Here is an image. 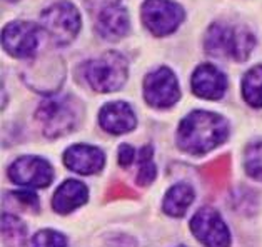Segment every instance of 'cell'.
<instances>
[{"mask_svg": "<svg viewBox=\"0 0 262 247\" xmlns=\"http://www.w3.org/2000/svg\"><path fill=\"white\" fill-rule=\"evenodd\" d=\"M229 136L227 120L212 112L195 110L185 117L177 130V144L192 155L207 154Z\"/></svg>", "mask_w": 262, "mask_h": 247, "instance_id": "6da1fadb", "label": "cell"}, {"mask_svg": "<svg viewBox=\"0 0 262 247\" xmlns=\"http://www.w3.org/2000/svg\"><path fill=\"white\" fill-rule=\"evenodd\" d=\"M254 46V34L244 27H227L224 24H214L206 35V49L209 54L229 57L235 62L247 60Z\"/></svg>", "mask_w": 262, "mask_h": 247, "instance_id": "7a4b0ae2", "label": "cell"}, {"mask_svg": "<svg viewBox=\"0 0 262 247\" xmlns=\"http://www.w3.org/2000/svg\"><path fill=\"white\" fill-rule=\"evenodd\" d=\"M84 74L94 91H119L127 80V60L119 52H105L97 59L87 62Z\"/></svg>", "mask_w": 262, "mask_h": 247, "instance_id": "3957f363", "label": "cell"}, {"mask_svg": "<svg viewBox=\"0 0 262 247\" xmlns=\"http://www.w3.org/2000/svg\"><path fill=\"white\" fill-rule=\"evenodd\" d=\"M35 117L47 137L66 136L77 124V104L70 97L46 99L37 109Z\"/></svg>", "mask_w": 262, "mask_h": 247, "instance_id": "277c9868", "label": "cell"}, {"mask_svg": "<svg viewBox=\"0 0 262 247\" xmlns=\"http://www.w3.org/2000/svg\"><path fill=\"white\" fill-rule=\"evenodd\" d=\"M40 25L57 46H67L82 27L79 10L69 2H59L40 14Z\"/></svg>", "mask_w": 262, "mask_h": 247, "instance_id": "5b68a950", "label": "cell"}, {"mask_svg": "<svg viewBox=\"0 0 262 247\" xmlns=\"http://www.w3.org/2000/svg\"><path fill=\"white\" fill-rule=\"evenodd\" d=\"M142 20L154 35H169L176 32L184 20V10L170 0H145L142 5Z\"/></svg>", "mask_w": 262, "mask_h": 247, "instance_id": "8992f818", "label": "cell"}, {"mask_svg": "<svg viewBox=\"0 0 262 247\" xmlns=\"http://www.w3.org/2000/svg\"><path fill=\"white\" fill-rule=\"evenodd\" d=\"M144 96L147 104L157 109H167L174 105L181 97L174 72L167 67H159L157 71L150 72L144 80Z\"/></svg>", "mask_w": 262, "mask_h": 247, "instance_id": "52a82bcc", "label": "cell"}, {"mask_svg": "<svg viewBox=\"0 0 262 247\" xmlns=\"http://www.w3.org/2000/svg\"><path fill=\"white\" fill-rule=\"evenodd\" d=\"M39 29L32 22H10L2 32L4 49L17 59H30L39 49Z\"/></svg>", "mask_w": 262, "mask_h": 247, "instance_id": "ba28073f", "label": "cell"}, {"mask_svg": "<svg viewBox=\"0 0 262 247\" xmlns=\"http://www.w3.org/2000/svg\"><path fill=\"white\" fill-rule=\"evenodd\" d=\"M190 231L206 245H227L231 242V232L221 214L212 207L199 209L190 219Z\"/></svg>", "mask_w": 262, "mask_h": 247, "instance_id": "9c48e42d", "label": "cell"}, {"mask_svg": "<svg viewBox=\"0 0 262 247\" xmlns=\"http://www.w3.org/2000/svg\"><path fill=\"white\" fill-rule=\"evenodd\" d=\"M9 177L15 184L27 187H47L54 179L52 166L34 155H24L12 164L9 169Z\"/></svg>", "mask_w": 262, "mask_h": 247, "instance_id": "30bf717a", "label": "cell"}, {"mask_svg": "<svg viewBox=\"0 0 262 247\" xmlns=\"http://www.w3.org/2000/svg\"><path fill=\"white\" fill-rule=\"evenodd\" d=\"M190 85H192V92L197 97L219 100L226 94L227 79L215 65L202 64L194 71Z\"/></svg>", "mask_w": 262, "mask_h": 247, "instance_id": "8fae6325", "label": "cell"}, {"mask_svg": "<svg viewBox=\"0 0 262 247\" xmlns=\"http://www.w3.org/2000/svg\"><path fill=\"white\" fill-rule=\"evenodd\" d=\"M63 162H66V166L70 170H74V172L82 174V175H91V174L100 172L105 164V157H104V152L97 147H94V145L77 144L67 149Z\"/></svg>", "mask_w": 262, "mask_h": 247, "instance_id": "7c38bea8", "label": "cell"}, {"mask_svg": "<svg viewBox=\"0 0 262 247\" xmlns=\"http://www.w3.org/2000/svg\"><path fill=\"white\" fill-rule=\"evenodd\" d=\"M99 122L102 129L111 132V134H125L136 129V114L132 107L125 102H111L102 107L99 114Z\"/></svg>", "mask_w": 262, "mask_h": 247, "instance_id": "4fadbf2b", "label": "cell"}, {"mask_svg": "<svg viewBox=\"0 0 262 247\" xmlns=\"http://www.w3.org/2000/svg\"><path fill=\"white\" fill-rule=\"evenodd\" d=\"M97 32L102 39L116 42L120 40L129 32V14L124 7L119 5H108L102 9L97 17Z\"/></svg>", "mask_w": 262, "mask_h": 247, "instance_id": "5bb4252c", "label": "cell"}, {"mask_svg": "<svg viewBox=\"0 0 262 247\" xmlns=\"http://www.w3.org/2000/svg\"><path fill=\"white\" fill-rule=\"evenodd\" d=\"M89 199L87 186L79 181L69 179L57 189L52 199V207L59 214H69L75 211L82 204H85Z\"/></svg>", "mask_w": 262, "mask_h": 247, "instance_id": "9a60e30c", "label": "cell"}, {"mask_svg": "<svg viewBox=\"0 0 262 247\" xmlns=\"http://www.w3.org/2000/svg\"><path fill=\"white\" fill-rule=\"evenodd\" d=\"M194 202V189L189 184H176L172 186L164 199V212L172 217H182L189 206Z\"/></svg>", "mask_w": 262, "mask_h": 247, "instance_id": "2e32d148", "label": "cell"}, {"mask_svg": "<svg viewBox=\"0 0 262 247\" xmlns=\"http://www.w3.org/2000/svg\"><path fill=\"white\" fill-rule=\"evenodd\" d=\"M242 96L244 100L259 109L262 107V65L251 69L242 79Z\"/></svg>", "mask_w": 262, "mask_h": 247, "instance_id": "e0dca14e", "label": "cell"}, {"mask_svg": "<svg viewBox=\"0 0 262 247\" xmlns=\"http://www.w3.org/2000/svg\"><path fill=\"white\" fill-rule=\"evenodd\" d=\"M2 236L5 244L20 245L25 242V236H27V226H25L20 219L15 215L4 214L2 217Z\"/></svg>", "mask_w": 262, "mask_h": 247, "instance_id": "ac0fdd59", "label": "cell"}, {"mask_svg": "<svg viewBox=\"0 0 262 247\" xmlns=\"http://www.w3.org/2000/svg\"><path fill=\"white\" fill-rule=\"evenodd\" d=\"M246 172L255 181L262 182V141L252 142L247 145L244 157Z\"/></svg>", "mask_w": 262, "mask_h": 247, "instance_id": "d6986e66", "label": "cell"}, {"mask_svg": "<svg viewBox=\"0 0 262 247\" xmlns=\"http://www.w3.org/2000/svg\"><path fill=\"white\" fill-rule=\"evenodd\" d=\"M137 182L140 186H147L156 179V166L152 162V147H149V145L142 147L137 157Z\"/></svg>", "mask_w": 262, "mask_h": 247, "instance_id": "ffe728a7", "label": "cell"}, {"mask_svg": "<svg viewBox=\"0 0 262 247\" xmlns=\"http://www.w3.org/2000/svg\"><path fill=\"white\" fill-rule=\"evenodd\" d=\"M34 244L35 245H67V239L63 237L60 232L46 229V231H40L34 237Z\"/></svg>", "mask_w": 262, "mask_h": 247, "instance_id": "44dd1931", "label": "cell"}, {"mask_svg": "<svg viewBox=\"0 0 262 247\" xmlns=\"http://www.w3.org/2000/svg\"><path fill=\"white\" fill-rule=\"evenodd\" d=\"M227 166H229V159L227 157H221V159H217L214 162H210L209 166H206V169H204V172H206V175L209 177L210 181H222L224 175H226L227 172Z\"/></svg>", "mask_w": 262, "mask_h": 247, "instance_id": "7402d4cb", "label": "cell"}, {"mask_svg": "<svg viewBox=\"0 0 262 247\" xmlns=\"http://www.w3.org/2000/svg\"><path fill=\"white\" fill-rule=\"evenodd\" d=\"M9 197L14 199V202H17V204H20L24 211L30 209L32 212H39V199H37L34 192H10Z\"/></svg>", "mask_w": 262, "mask_h": 247, "instance_id": "603a6c76", "label": "cell"}, {"mask_svg": "<svg viewBox=\"0 0 262 247\" xmlns=\"http://www.w3.org/2000/svg\"><path fill=\"white\" fill-rule=\"evenodd\" d=\"M136 161V149L129 144H122L119 147V164L122 167H130Z\"/></svg>", "mask_w": 262, "mask_h": 247, "instance_id": "cb8c5ba5", "label": "cell"}, {"mask_svg": "<svg viewBox=\"0 0 262 247\" xmlns=\"http://www.w3.org/2000/svg\"><path fill=\"white\" fill-rule=\"evenodd\" d=\"M84 2L89 5V7H92V9H105L108 7V5H116L119 4L120 0H84Z\"/></svg>", "mask_w": 262, "mask_h": 247, "instance_id": "d4e9b609", "label": "cell"}, {"mask_svg": "<svg viewBox=\"0 0 262 247\" xmlns=\"http://www.w3.org/2000/svg\"><path fill=\"white\" fill-rule=\"evenodd\" d=\"M12 2H15V0H12Z\"/></svg>", "mask_w": 262, "mask_h": 247, "instance_id": "484cf974", "label": "cell"}]
</instances>
